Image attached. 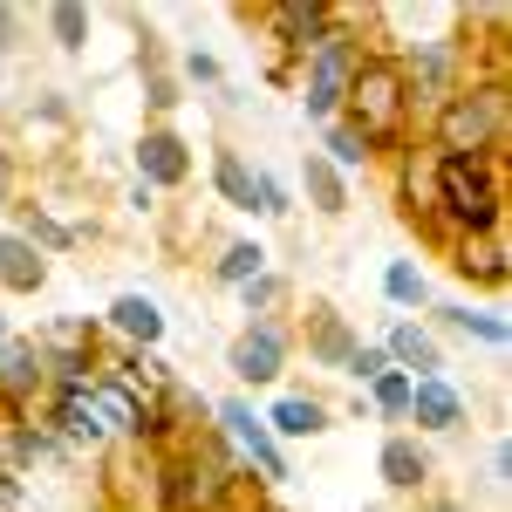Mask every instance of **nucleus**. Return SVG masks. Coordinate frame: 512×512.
Masks as SVG:
<instances>
[{"label": "nucleus", "mask_w": 512, "mask_h": 512, "mask_svg": "<svg viewBox=\"0 0 512 512\" xmlns=\"http://www.w3.org/2000/svg\"><path fill=\"white\" fill-rule=\"evenodd\" d=\"M369 410H376L383 424H403V410H410V376H403V369H383V376L369 383Z\"/></svg>", "instance_id": "c756f323"}, {"label": "nucleus", "mask_w": 512, "mask_h": 512, "mask_svg": "<svg viewBox=\"0 0 512 512\" xmlns=\"http://www.w3.org/2000/svg\"><path fill=\"white\" fill-rule=\"evenodd\" d=\"M301 342H308V362H315V369H349V355L362 349V335L349 328V315H342L335 301H321V294L301 308Z\"/></svg>", "instance_id": "ddd939ff"}, {"label": "nucleus", "mask_w": 512, "mask_h": 512, "mask_svg": "<svg viewBox=\"0 0 512 512\" xmlns=\"http://www.w3.org/2000/svg\"><path fill=\"white\" fill-rule=\"evenodd\" d=\"M287 355H294L287 321H246V328L233 335V349H226V369H233L246 390H267V383H280Z\"/></svg>", "instance_id": "6e6552de"}, {"label": "nucleus", "mask_w": 512, "mask_h": 512, "mask_svg": "<svg viewBox=\"0 0 512 512\" xmlns=\"http://www.w3.org/2000/svg\"><path fill=\"white\" fill-rule=\"evenodd\" d=\"M260 212H267V219H287V212H294V192H287V185H280L274 171H260Z\"/></svg>", "instance_id": "473e14b6"}, {"label": "nucleus", "mask_w": 512, "mask_h": 512, "mask_svg": "<svg viewBox=\"0 0 512 512\" xmlns=\"http://www.w3.org/2000/svg\"><path fill=\"white\" fill-rule=\"evenodd\" d=\"M14 212H21V239H28V246H35V253H69V246H76V226H62V219H55V212H41V205H14Z\"/></svg>", "instance_id": "bb28decb"}, {"label": "nucleus", "mask_w": 512, "mask_h": 512, "mask_svg": "<svg viewBox=\"0 0 512 512\" xmlns=\"http://www.w3.org/2000/svg\"><path fill=\"white\" fill-rule=\"evenodd\" d=\"M383 355H390V369H403L410 383L444 376V349H437V335L424 328V321H410V315H396L390 328H383Z\"/></svg>", "instance_id": "2eb2a0df"}, {"label": "nucleus", "mask_w": 512, "mask_h": 512, "mask_svg": "<svg viewBox=\"0 0 512 512\" xmlns=\"http://www.w3.org/2000/svg\"><path fill=\"white\" fill-rule=\"evenodd\" d=\"M506 485H512V444L499 437L492 444V492H506Z\"/></svg>", "instance_id": "c9c22d12"}, {"label": "nucleus", "mask_w": 512, "mask_h": 512, "mask_svg": "<svg viewBox=\"0 0 512 512\" xmlns=\"http://www.w3.org/2000/svg\"><path fill=\"white\" fill-rule=\"evenodd\" d=\"M212 192L226 198V205H233V212H260V171H253V164H246V151H233V144H219V151H212Z\"/></svg>", "instance_id": "412c9836"}, {"label": "nucleus", "mask_w": 512, "mask_h": 512, "mask_svg": "<svg viewBox=\"0 0 512 512\" xmlns=\"http://www.w3.org/2000/svg\"><path fill=\"white\" fill-rule=\"evenodd\" d=\"M431 315H437V328H451V335H465V342H485V349H506L512 342V321L492 315V308H472V301H444Z\"/></svg>", "instance_id": "4be33fe9"}, {"label": "nucleus", "mask_w": 512, "mask_h": 512, "mask_svg": "<svg viewBox=\"0 0 512 512\" xmlns=\"http://www.w3.org/2000/svg\"><path fill=\"white\" fill-rule=\"evenodd\" d=\"M14 41H21V14L0 7V55H14Z\"/></svg>", "instance_id": "e433bc0d"}, {"label": "nucleus", "mask_w": 512, "mask_h": 512, "mask_svg": "<svg viewBox=\"0 0 512 512\" xmlns=\"http://www.w3.org/2000/svg\"><path fill=\"white\" fill-rule=\"evenodd\" d=\"M506 164H472V158H431V239H499L506 233Z\"/></svg>", "instance_id": "f03ea898"}, {"label": "nucleus", "mask_w": 512, "mask_h": 512, "mask_svg": "<svg viewBox=\"0 0 512 512\" xmlns=\"http://www.w3.org/2000/svg\"><path fill=\"white\" fill-rule=\"evenodd\" d=\"M376 472H383L390 492H424V485H431V451H424V437L390 431L383 451H376Z\"/></svg>", "instance_id": "f3484780"}, {"label": "nucleus", "mask_w": 512, "mask_h": 512, "mask_svg": "<svg viewBox=\"0 0 512 512\" xmlns=\"http://www.w3.org/2000/svg\"><path fill=\"white\" fill-rule=\"evenodd\" d=\"M431 151L424 158H472V164H506L512 144V82L506 76H472L458 82L431 110Z\"/></svg>", "instance_id": "f257e3e1"}, {"label": "nucleus", "mask_w": 512, "mask_h": 512, "mask_svg": "<svg viewBox=\"0 0 512 512\" xmlns=\"http://www.w3.org/2000/svg\"><path fill=\"white\" fill-rule=\"evenodd\" d=\"M137 185H151V192L192 185V144L171 123H144V137H137Z\"/></svg>", "instance_id": "9d476101"}, {"label": "nucleus", "mask_w": 512, "mask_h": 512, "mask_svg": "<svg viewBox=\"0 0 512 512\" xmlns=\"http://www.w3.org/2000/svg\"><path fill=\"white\" fill-rule=\"evenodd\" d=\"M431 512H465V506H458V499H431Z\"/></svg>", "instance_id": "ea45409f"}, {"label": "nucleus", "mask_w": 512, "mask_h": 512, "mask_svg": "<svg viewBox=\"0 0 512 512\" xmlns=\"http://www.w3.org/2000/svg\"><path fill=\"white\" fill-rule=\"evenodd\" d=\"M260 28H267V41L280 48L274 69H294V62L335 28V7H328V0H267V7H260Z\"/></svg>", "instance_id": "0eeeda50"}, {"label": "nucleus", "mask_w": 512, "mask_h": 512, "mask_svg": "<svg viewBox=\"0 0 512 512\" xmlns=\"http://www.w3.org/2000/svg\"><path fill=\"white\" fill-rule=\"evenodd\" d=\"M267 274V246H260V239H226V246H219V260H212V280H219V287H246V280H260Z\"/></svg>", "instance_id": "b1692460"}, {"label": "nucleus", "mask_w": 512, "mask_h": 512, "mask_svg": "<svg viewBox=\"0 0 512 512\" xmlns=\"http://www.w3.org/2000/svg\"><path fill=\"white\" fill-rule=\"evenodd\" d=\"M239 308H246V321H280V308H287V274H267L260 280H246L239 287Z\"/></svg>", "instance_id": "cd10ccee"}, {"label": "nucleus", "mask_w": 512, "mask_h": 512, "mask_svg": "<svg viewBox=\"0 0 512 512\" xmlns=\"http://www.w3.org/2000/svg\"><path fill=\"white\" fill-rule=\"evenodd\" d=\"M185 76L212 89V82H219V55H205V48H185Z\"/></svg>", "instance_id": "f704fd0d"}, {"label": "nucleus", "mask_w": 512, "mask_h": 512, "mask_svg": "<svg viewBox=\"0 0 512 512\" xmlns=\"http://www.w3.org/2000/svg\"><path fill=\"white\" fill-rule=\"evenodd\" d=\"M130 212H144V219H151V212H158V192H151V185H130Z\"/></svg>", "instance_id": "4c0bfd02"}, {"label": "nucleus", "mask_w": 512, "mask_h": 512, "mask_svg": "<svg viewBox=\"0 0 512 512\" xmlns=\"http://www.w3.org/2000/svg\"><path fill=\"white\" fill-rule=\"evenodd\" d=\"M144 103H151V117H171V110H178V103H185V96H178V82L164 76L158 62H151V69H144Z\"/></svg>", "instance_id": "7c9ffc66"}, {"label": "nucleus", "mask_w": 512, "mask_h": 512, "mask_svg": "<svg viewBox=\"0 0 512 512\" xmlns=\"http://www.w3.org/2000/svg\"><path fill=\"white\" fill-rule=\"evenodd\" d=\"M465 396L451 390V376H424V383H410V410H403V424H417L424 437H451L465 431Z\"/></svg>", "instance_id": "4468645a"}, {"label": "nucleus", "mask_w": 512, "mask_h": 512, "mask_svg": "<svg viewBox=\"0 0 512 512\" xmlns=\"http://www.w3.org/2000/svg\"><path fill=\"white\" fill-rule=\"evenodd\" d=\"M451 274L472 280V287L506 294V280H512V246H506V233H499V239H458V246H451Z\"/></svg>", "instance_id": "dca6fc26"}, {"label": "nucleus", "mask_w": 512, "mask_h": 512, "mask_svg": "<svg viewBox=\"0 0 512 512\" xmlns=\"http://www.w3.org/2000/svg\"><path fill=\"white\" fill-rule=\"evenodd\" d=\"M0 198H14V151H7V137H0Z\"/></svg>", "instance_id": "58836bf2"}, {"label": "nucleus", "mask_w": 512, "mask_h": 512, "mask_svg": "<svg viewBox=\"0 0 512 512\" xmlns=\"http://www.w3.org/2000/svg\"><path fill=\"white\" fill-rule=\"evenodd\" d=\"M260 424L274 431V444H287V437H321V431H335V410H328L321 396H308V390H287V396H274V410H267Z\"/></svg>", "instance_id": "6ab92c4d"}, {"label": "nucleus", "mask_w": 512, "mask_h": 512, "mask_svg": "<svg viewBox=\"0 0 512 512\" xmlns=\"http://www.w3.org/2000/svg\"><path fill=\"white\" fill-rule=\"evenodd\" d=\"M342 123L369 144L376 164L410 151V82H403L396 48H369V55H362L349 96H342Z\"/></svg>", "instance_id": "20e7f679"}, {"label": "nucleus", "mask_w": 512, "mask_h": 512, "mask_svg": "<svg viewBox=\"0 0 512 512\" xmlns=\"http://www.w3.org/2000/svg\"><path fill=\"white\" fill-rule=\"evenodd\" d=\"M383 369H390V355H383V342H362V349L349 355V369H342V376H349V383H362V390H369V383H376V376H383Z\"/></svg>", "instance_id": "2f4dec72"}, {"label": "nucleus", "mask_w": 512, "mask_h": 512, "mask_svg": "<svg viewBox=\"0 0 512 512\" xmlns=\"http://www.w3.org/2000/svg\"><path fill=\"white\" fill-rule=\"evenodd\" d=\"M383 301L403 308V315H410V308H431V274H424L417 260H390V267H383Z\"/></svg>", "instance_id": "393cba45"}, {"label": "nucleus", "mask_w": 512, "mask_h": 512, "mask_svg": "<svg viewBox=\"0 0 512 512\" xmlns=\"http://www.w3.org/2000/svg\"><path fill=\"white\" fill-rule=\"evenodd\" d=\"M41 396H48L41 349L35 342H7V349H0V424H7V417H35Z\"/></svg>", "instance_id": "f8f14e48"}, {"label": "nucleus", "mask_w": 512, "mask_h": 512, "mask_svg": "<svg viewBox=\"0 0 512 512\" xmlns=\"http://www.w3.org/2000/svg\"><path fill=\"white\" fill-rule=\"evenodd\" d=\"M321 158L335 164L342 178H355V171H369V164H376V158H369V144H362V137H355V130H349L342 117H335V123H321Z\"/></svg>", "instance_id": "a878e982"}, {"label": "nucleus", "mask_w": 512, "mask_h": 512, "mask_svg": "<svg viewBox=\"0 0 512 512\" xmlns=\"http://www.w3.org/2000/svg\"><path fill=\"white\" fill-rule=\"evenodd\" d=\"M103 328L117 335L123 349H158L164 342V308L151 301V294H117L110 315H103Z\"/></svg>", "instance_id": "a211bd4d"}, {"label": "nucleus", "mask_w": 512, "mask_h": 512, "mask_svg": "<svg viewBox=\"0 0 512 512\" xmlns=\"http://www.w3.org/2000/svg\"><path fill=\"white\" fill-rule=\"evenodd\" d=\"M0 512H28V478L14 465H0Z\"/></svg>", "instance_id": "72a5a7b5"}, {"label": "nucleus", "mask_w": 512, "mask_h": 512, "mask_svg": "<svg viewBox=\"0 0 512 512\" xmlns=\"http://www.w3.org/2000/svg\"><path fill=\"white\" fill-rule=\"evenodd\" d=\"M41 424L62 437L69 451H110V424L96 417L89 390H48L41 396Z\"/></svg>", "instance_id": "9b49d317"}, {"label": "nucleus", "mask_w": 512, "mask_h": 512, "mask_svg": "<svg viewBox=\"0 0 512 512\" xmlns=\"http://www.w3.org/2000/svg\"><path fill=\"white\" fill-rule=\"evenodd\" d=\"M239 458L219 431H198L185 444L151 451V506L158 512H219V499L233 492Z\"/></svg>", "instance_id": "7ed1b4c3"}, {"label": "nucleus", "mask_w": 512, "mask_h": 512, "mask_svg": "<svg viewBox=\"0 0 512 512\" xmlns=\"http://www.w3.org/2000/svg\"><path fill=\"white\" fill-rule=\"evenodd\" d=\"M48 287V253H35L21 233H0V294H41Z\"/></svg>", "instance_id": "aec40b11"}, {"label": "nucleus", "mask_w": 512, "mask_h": 512, "mask_svg": "<svg viewBox=\"0 0 512 512\" xmlns=\"http://www.w3.org/2000/svg\"><path fill=\"white\" fill-rule=\"evenodd\" d=\"M301 192H308V205H315L321 219H342V212H349V178L321 158V151L301 158Z\"/></svg>", "instance_id": "5701e85b"}, {"label": "nucleus", "mask_w": 512, "mask_h": 512, "mask_svg": "<svg viewBox=\"0 0 512 512\" xmlns=\"http://www.w3.org/2000/svg\"><path fill=\"white\" fill-rule=\"evenodd\" d=\"M376 14H355V7H335V28L301 55V110L308 123H335L342 117V96H349L355 69H362V55L376 48V41H362Z\"/></svg>", "instance_id": "39448f33"}, {"label": "nucleus", "mask_w": 512, "mask_h": 512, "mask_svg": "<svg viewBox=\"0 0 512 512\" xmlns=\"http://www.w3.org/2000/svg\"><path fill=\"white\" fill-rule=\"evenodd\" d=\"M48 35H55L62 55H82V48H89V7H82V0H55V7H48Z\"/></svg>", "instance_id": "c85d7f7f"}, {"label": "nucleus", "mask_w": 512, "mask_h": 512, "mask_svg": "<svg viewBox=\"0 0 512 512\" xmlns=\"http://www.w3.org/2000/svg\"><path fill=\"white\" fill-rule=\"evenodd\" d=\"M212 431L233 444V458H239V472H246V478H260V485H280V478H287V451L274 444V431L260 424V410H253L246 396L212 403Z\"/></svg>", "instance_id": "423d86ee"}, {"label": "nucleus", "mask_w": 512, "mask_h": 512, "mask_svg": "<svg viewBox=\"0 0 512 512\" xmlns=\"http://www.w3.org/2000/svg\"><path fill=\"white\" fill-rule=\"evenodd\" d=\"M89 403H96V417L110 424V437H123V444H137V451H158V424H151V396L130 390L123 376H96L89 383Z\"/></svg>", "instance_id": "1a4fd4ad"}, {"label": "nucleus", "mask_w": 512, "mask_h": 512, "mask_svg": "<svg viewBox=\"0 0 512 512\" xmlns=\"http://www.w3.org/2000/svg\"><path fill=\"white\" fill-rule=\"evenodd\" d=\"M7 342H14V335H7V315H0V349H7Z\"/></svg>", "instance_id": "a19ab883"}]
</instances>
